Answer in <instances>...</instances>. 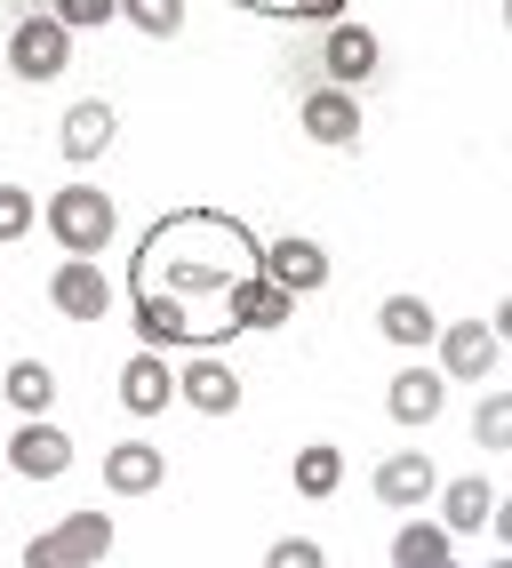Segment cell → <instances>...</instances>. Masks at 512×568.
Masks as SVG:
<instances>
[{
	"label": "cell",
	"instance_id": "cell-1",
	"mask_svg": "<svg viewBox=\"0 0 512 568\" xmlns=\"http://www.w3.org/2000/svg\"><path fill=\"white\" fill-rule=\"evenodd\" d=\"M129 305H136V328L161 353H193V345H225L240 328H280L297 296L265 273V241L240 216L168 209L136 241Z\"/></svg>",
	"mask_w": 512,
	"mask_h": 568
},
{
	"label": "cell",
	"instance_id": "cell-2",
	"mask_svg": "<svg viewBox=\"0 0 512 568\" xmlns=\"http://www.w3.org/2000/svg\"><path fill=\"white\" fill-rule=\"evenodd\" d=\"M113 193H96V184H64V193L49 201V233L64 256H96L104 241H113Z\"/></svg>",
	"mask_w": 512,
	"mask_h": 568
},
{
	"label": "cell",
	"instance_id": "cell-3",
	"mask_svg": "<svg viewBox=\"0 0 512 568\" xmlns=\"http://www.w3.org/2000/svg\"><path fill=\"white\" fill-rule=\"evenodd\" d=\"M64 64H72V32L49 9L17 17V32H9V72H17V81H57Z\"/></svg>",
	"mask_w": 512,
	"mask_h": 568
},
{
	"label": "cell",
	"instance_id": "cell-4",
	"mask_svg": "<svg viewBox=\"0 0 512 568\" xmlns=\"http://www.w3.org/2000/svg\"><path fill=\"white\" fill-rule=\"evenodd\" d=\"M104 552H113V520H104V513H72L64 528H49V537H32L24 545V560L32 568H72V560H104Z\"/></svg>",
	"mask_w": 512,
	"mask_h": 568
},
{
	"label": "cell",
	"instance_id": "cell-5",
	"mask_svg": "<svg viewBox=\"0 0 512 568\" xmlns=\"http://www.w3.org/2000/svg\"><path fill=\"white\" fill-rule=\"evenodd\" d=\"M49 305L64 321H104V313H113V281H104L89 256H64L57 273H49Z\"/></svg>",
	"mask_w": 512,
	"mask_h": 568
},
{
	"label": "cell",
	"instance_id": "cell-6",
	"mask_svg": "<svg viewBox=\"0 0 512 568\" xmlns=\"http://www.w3.org/2000/svg\"><path fill=\"white\" fill-rule=\"evenodd\" d=\"M432 488H441V473H432L424 448H400V457L377 465V505H385V513H417V505H432Z\"/></svg>",
	"mask_w": 512,
	"mask_h": 568
},
{
	"label": "cell",
	"instance_id": "cell-7",
	"mask_svg": "<svg viewBox=\"0 0 512 568\" xmlns=\"http://www.w3.org/2000/svg\"><path fill=\"white\" fill-rule=\"evenodd\" d=\"M377 64H385V41H377L369 24H337V32H328V41H320V72H328V81H337V89L369 81Z\"/></svg>",
	"mask_w": 512,
	"mask_h": 568
},
{
	"label": "cell",
	"instance_id": "cell-8",
	"mask_svg": "<svg viewBox=\"0 0 512 568\" xmlns=\"http://www.w3.org/2000/svg\"><path fill=\"white\" fill-rule=\"evenodd\" d=\"M297 121H305V136H313V144H352V136H360V104H352V89L320 81V89H305Z\"/></svg>",
	"mask_w": 512,
	"mask_h": 568
},
{
	"label": "cell",
	"instance_id": "cell-9",
	"mask_svg": "<svg viewBox=\"0 0 512 568\" xmlns=\"http://www.w3.org/2000/svg\"><path fill=\"white\" fill-rule=\"evenodd\" d=\"M432 345H441V368L457 376V385H481V376L496 368V336L481 321H449V328H432Z\"/></svg>",
	"mask_w": 512,
	"mask_h": 568
},
{
	"label": "cell",
	"instance_id": "cell-10",
	"mask_svg": "<svg viewBox=\"0 0 512 568\" xmlns=\"http://www.w3.org/2000/svg\"><path fill=\"white\" fill-rule=\"evenodd\" d=\"M176 400H193L201 416H233V408H240V376H233L225 361H208V353L193 345L185 376H176Z\"/></svg>",
	"mask_w": 512,
	"mask_h": 568
},
{
	"label": "cell",
	"instance_id": "cell-11",
	"mask_svg": "<svg viewBox=\"0 0 512 568\" xmlns=\"http://www.w3.org/2000/svg\"><path fill=\"white\" fill-rule=\"evenodd\" d=\"M9 465L24 473V480H57L64 465H72V440H64V425H49V416H32V425L9 440Z\"/></svg>",
	"mask_w": 512,
	"mask_h": 568
},
{
	"label": "cell",
	"instance_id": "cell-12",
	"mask_svg": "<svg viewBox=\"0 0 512 568\" xmlns=\"http://www.w3.org/2000/svg\"><path fill=\"white\" fill-rule=\"evenodd\" d=\"M441 400H449V376H441V368H400L392 393H385L392 425H432V416H441Z\"/></svg>",
	"mask_w": 512,
	"mask_h": 568
},
{
	"label": "cell",
	"instance_id": "cell-13",
	"mask_svg": "<svg viewBox=\"0 0 512 568\" xmlns=\"http://www.w3.org/2000/svg\"><path fill=\"white\" fill-rule=\"evenodd\" d=\"M265 273H273L288 296H305V288L328 281V248H320V241H297V233H288V241H265Z\"/></svg>",
	"mask_w": 512,
	"mask_h": 568
},
{
	"label": "cell",
	"instance_id": "cell-14",
	"mask_svg": "<svg viewBox=\"0 0 512 568\" xmlns=\"http://www.w3.org/2000/svg\"><path fill=\"white\" fill-rule=\"evenodd\" d=\"M113 104H104V97H81V104H72L64 112V129H57V144H64V161H96L104 153V144H113Z\"/></svg>",
	"mask_w": 512,
	"mask_h": 568
},
{
	"label": "cell",
	"instance_id": "cell-15",
	"mask_svg": "<svg viewBox=\"0 0 512 568\" xmlns=\"http://www.w3.org/2000/svg\"><path fill=\"white\" fill-rule=\"evenodd\" d=\"M161 473H168V465H161L153 440H121L113 457H104V488H113V497H153Z\"/></svg>",
	"mask_w": 512,
	"mask_h": 568
},
{
	"label": "cell",
	"instance_id": "cell-16",
	"mask_svg": "<svg viewBox=\"0 0 512 568\" xmlns=\"http://www.w3.org/2000/svg\"><path fill=\"white\" fill-rule=\"evenodd\" d=\"M168 400H176V376L161 368V353L121 361V408H129V416H161Z\"/></svg>",
	"mask_w": 512,
	"mask_h": 568
},
{
	"label": "cell",
	"instance_id": "cell-17",
	"mask_svg": "<svg viewBox=\"0 0 512 568\" xmlns=\"http://www.w3.org/2000/svg\"><path fill=\"white\" fill-rule=\"evenodd\" d=\"M432 497H441V488H432ZM449 537H464V528H489L496 520V488L481 480V473H464V480H449Z\"/></svg>",
	"mask_w": 512,
	"mask_h": 568
},
{
	"label": "cell",
	"instance_id": "cell-18",
	"mask_svg": "<svg viewBox=\"0 0 512 568\" xmlns=\"http://www.w3.org/2000/svg\"><path fill=\"white\" fill-rule=\"evenodd\" d=\"M377 328L392 336V345H432V328H441V321H432L424 296H385V305H377Z\"/></svg>",
	"mask_w": 512,
	"mask_h": 568
},
{
	"label": "cell",
	"instance_id": "cell-19",
	"mask_svg": "<svg viewBox=\"0 0 512 568\" xmlns=\"http://www.w3.org/2000/svg\"><path fill=\"white\" fill-rule=\"evenodd\" d=\"M288 480H297V497H337L345 457H337L328 440H313V448H297V473H288Z\"/></svg>",
	"mask_w": 512,
	"mask_h": 568
},
{
	"label": "cell",
	"instance_id": "cell-20",
	"mask_svg": "<svg viewBox=\"0 0 512 568\" xmlns=\"http://www.w3.org/2000/svg\"><path fill=\"white\" fill-rule=\"evenodd\" d=\"M0 393H9L24 416H49V400H57V376H49L41 361H17L9 376H0Z\"/></svg>",
	"mask_w": 512,
	"mask_h": 568
},
{
	"label": "cell",
	"instance_id": "cell-21",
	"mask_svg": "<svg viewBox=\"0 0 512 568\" xmlns=\"http://www.w3.org/2000/svg\"><path fill=\"white\" fill-rule=\"evenodd\" d=\"M392 560H400V568H441V560H449V528H432V520H417V528H400V545H392Z\"/></svg>",
	"mask_w": 512,
	"mask_h": 568
},
{
	"label": "cell",
	"instance_id": "cell-22",
	"mask_svg": "<svg viewBox=\"0 0 512 568\" xmlns=\"http://www.w3.org/2000/svg\"><path fill=\"white\" fill-rule=\"evenodd\" d=\"M113 17H129L136 32H153V41H168V32L185 24V0H121Z\"/></svg>",
	"mask_w": 512,
	"mask_h": 568
},
{
	"label": "cell",
	"instance_id": "cell-23",
	"mask_svg": "<svg viewBox=\"0 0 512 568\" xmlns=\"http://www.w3.org/2000/svg\"><path fill=\"white\" fill-rule=\"evenodd\" d=\"M248 17H288V24H320V17H345V0H233Z\"/></svg>",
	"mask_w": 512,
	"mask_h": 568
},
{
	"label": "cell",
	"instance_id": "cell-24",
	"mask_svg": "<svg viewBox=\"0 0 512 568\" xmlns=\"http://www.w3.org/2000/svg\"><path fill=\"white\" fill-rule=\"evenodd\" d=\"M113 9H121V0H49V17H57L64 32H81V24H113Z\"/></svg>",
	"mask_w": 512,
	"mask_h": 568
},
{
	"label": "cell",
	"instance_id": "cell-25",
	"mask_svg": "<svg viewBox=\"0 0 512 568\" xmlns=\"http://www.w3.org/2000/svg\"><path fill=\"white\" fill-rule=\"evenodd\" d=\"M32 233V193L24 184H0V241H24Z\"/></svg>",
	"mask_w": 512,
	"mask_h": 568
},
{
	"label": "cell",
	"instance_id": "cell-26",
	"mask_svg": "<svg viewBox=\"0 0 512 568\" xmlns=\"http://www.w3.org/2000/svg\"><path fill=\"white\" fill-rule=\"evenodd\" d=\"M472 433H481V448H504V440H512V400H504V393H489V400H481V416H472Z\"/></svg>",
	"mask_w": 512,
	"mask_h": 568
},
{
	"label": "cell",
	"instance_id": "cell-27",
	"mask_svg": "<svg viewBox=\"0 0 512 568\" xmlns=\"http://www.w3.org/2000/svg\"><path fill=\"white\" fill-rule=\"evenodd\" d=\"M273 560H280V568H313V560H320V545H305V537H288V545H273Z\"/></svg>",
	"mask_w": 512,
	"mask_h": 568
}]
</instances>
